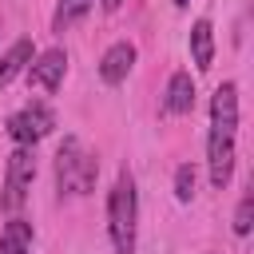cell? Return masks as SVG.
Segmentation results:
<instances>
[{
    "instance_id": "cell-1",
    "label": "cell",
    "mask_w": 254,
    "mask_h": 254,
    "mask_svg": "<svg viewBox=\"0 0 254 254\" xmlns=\"http://www.w3.org/2000/svg\"><path fill=\"white\" fill-rule=\"evenodd\" d=\"M107 234L115 254H135V234H139V190L135 175L119 171L115 187L107 190Z\"/></svg>"
},
{
    "instance_id": "cell-2",
    "label": "cell",
    "mask_w": 254,
    "mask_h": 254,
    "mask_svg": "<svg viewBox=\"0 0 254 254\" xmlns=\"http://www.w3.org/2000/svg\"><path fill=\"white\" fill-rule=\"evenodd\" d=\"M95 179H99L95 155L79 143V135H64V143L56 151V187H60V194H91Z\"/></svg>"
},
{
    "instance_id": "cell-3",
    "label": "cell",
    "mask_w": 254,
    "mask_h": 254,
    "mask_svg": "<svg viewBox=\"0 0 254 254\" xmlns=\"http://www.w3.org/2000/svg\"><path fill=\"white\" fill-rule=\"evenodd\" d=\"M36 183V155L32 147H16L8 155V167H4V190H0V206L4 214H20V206L28 202V190Z\"/></svg>"
},
{
    "instance_id": "cell-4",
    "label": "cell",
    "mask_w": 254,
    "mask_h": 254,
    "mask_svg": "<svg viewBox=\"0 0 254 254\" xmlns=\"http://www.w3.org/2000/svg\"><path fill=\"white\" fill-rule=\"evenodd\" d=\"M52 127H56V111L44 103H28L8 119V135L16 147H36L44 135H52Z\"/></svg>"
},
{
    "instance_id": "cell-5",
    "label": "cell",
    "mask_w": 254,
    "mask_h": 254,
    "mask_svg": "<svg viewBox=\"0 0 254 254\" xmlns=\"http://www.w3.org/2000/svg\"><path fill=\"white\" fill-rule=\"evenodd\" d=\"M234 139H238V131H218V127H210V135H206V171H210L214 190H222L234 175V155H238Z\"/></svg>"
},
{
    "instance_id": "cell-6",
    "label": "cell",
    "mask_w": 254,
    "mask_h": 254,
    "mask_svg": "<svg viewBox=\"0 0 254 254\" xmlns=\"http://www.w3.org/2000/svg\"><path fill=\"white\" fill-rule=\"evenodd\" d=\"M64 75H67V52L64 48H48V52L32 56V64L24 67V79L40 91H56L64 83Z\"/></svg>"
},
{
    "instance_id": "cell-7",
    "label": "cell",
    "mask_w": 254,
    "mask_h": 254,
    "mask_svg": "<svg viewBox=\"0 0 254 254\" xmlns=\"http://www.w3.org/2000/svg\"><path fill=\"white\" fill-rule=\"evenodd\" d=\"M135 44L131 40H119V44H111L107 52H103V60H99V79L107 83V87H119L127 75H131V67H135Z\"/></svg>"
},
{
    "instance_id": "cell-8",
    "label": "cell",
    "mask_w": 254,
    "mask_h": 254,
    "mask_svg": "<svg viewBox=\"0 0 254 254\" xmlns=\"http://www.w3.org/2000/svg\"><path fill=\"white\" fill-rule=\"evenodd\" d=\"M210 127L218 131H238V83H218L210 95Z\"/></svg>"
},
{
    "instance_id": "cell-9",
    "label": "cell",
    "mask_w": 254,
    "mask_h": 254,
    "mask_svg": "<svg viewBox=\"0 0 254 254\" xmlns=\"http://www.w3.org/2000/svg\"><path fill=\"white\" fill-rule=\"evenodd\" d=\"M190 60L198 71H210V64H214V28L206 16L190 24Z\"/></svg>"
},
{
    "instance_id": "cell-10",
    "label": "cell",
    "mask_w": 254,
    "mask_h": 254,
    "mask_svg": "<svg viewBox=\"0 0 254 254\" xmlns=\"http://www.w3.org/2000/svg\"><path fill=\"white\" fill-rule=\"evenodd\" d=\"M163 107H167L171 115H187V111L194 107V79H190V71H175V75L167 79V99H163Z\"/></svg>"
},
{
    "instance_id": "cell-11",
    "label": "cell",
    "mask_w": 254,
    "mask_h": 254,
    "mask_svg": "<svg viewBox=\"0 0 254 254\" xmlns=\"http://www.w3.org/2000/svg\"><path fill=\"white\" fill-rule=\"evenodd\" d=\"M32 222L28 218H20V214H12L8 222H4V230H0V254H28L32 250Z\"/></svg>"
},
{
    "instance_id": "cell-12",
    "label": "cell",
    "mask_w": 254,
    "mask_h": 254,
    "mask_svg": "<svg viewBox=\"0 0 254 254\" xmlns=\"http://www.w3.org/2000/svg\"><path fill=\"white\" fill-rule=\"evenodd\" d=\"M32 56H36V48H32V40H16L4 56H0V87H8L16 75H24V67L32 64Z\"/></svg>"
},
{
    "instance_id": "cell-13",
    "label": "cell",
    "mask_w": 254,
    "mask_h": 254,
    "mask_svg": "<svg viewBox=\"0 0 254 254\" xmlns=\"http://www.w3.org/2000/svg\"><path fill=\"white\" fill-rule=\"evenodd\" d=\"M91 8H95V0H60L56 12H52V32H67V28H75Z\"/></svg>"
},
{
    "instance_id": "cell-14",
    "label": "cell",
    "mask_w": 254,
    "mask_h": 254,
    "mask_svg": "<svg viewBox=\"0 0 254 254\" xmlns=\"http://www.w3.org/2000/svg\"><path fill=\"white\" fill-rule=\"evenodd\" d=\"M194 183H198V175H194L190 163L175 167V198H179V202H190V198H194Z\"/></svg>"
},
{
    "instance_id": "cell-15",
    "label": "cell",
    "mask_w": 254,
    "mask_h": 254,
    "mask_svg": "<svg viewBox=\"0 0 254 254\" xmlns=\"http://www.w3.org/2000/svg\"><path fill=\"white\" fill-rule=\"evenodd\" d=\"M250 226H254V194H242L238 198V210H234V234L246 238Z\"/></svg>"
},
{
    "instance_id": "cell-16",
    "label": "cell",
    "mask_w": 254,
    "mask_h": 254,
    "mask_svg": "<svg viewBox=\"0 0 254 254\" xmlns=\"http://www.w3.org/2000/svg\"><path fill=\"white\" fill-rule=\"evenodd\" d=\"M99 4H103V12H119L123 8V0H99Z\"/></svg>"
},
{
    "instance_id": "cell-17",
    "label": "cell",
    "mask_w": 254,
    "mask_h": 254,
    "mask_svg": "<svg viewBox=\"0 0 254 254\" xmlns=\"http://www.w3.org/2000/svg\"><path fill=\"white\" fill-rule=\"evenodd\" d=\"M187 4H190V0H175V8H187Z\"/></svg>"
}]
</instances>
